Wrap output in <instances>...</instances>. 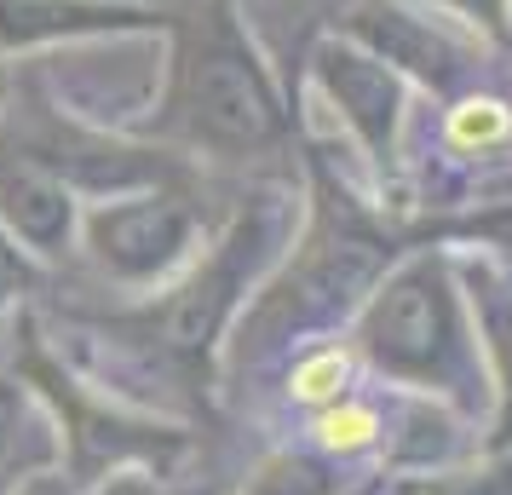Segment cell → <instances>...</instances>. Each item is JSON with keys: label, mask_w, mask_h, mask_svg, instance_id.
<instances>
[{"label": "cell", "mask_w": 512, "mask_h": 495, "mask_svg": "<svg viewBox=\"0 0 512 495\" xmlns=\"http://www.w3.org/2000/svg\"><path fill=\"white\" fill-rule=\"evenodd\" d=\"M380 438H386V409L369 398H357V392L305 415V444L317 449V455H334V461H357Z\"/></svg>", "instance_id": "6da1fadb"}, {"label": "cell", "mask_w": 512, "mask_h": 495, "mask_svg": "<svg viewBox=\"0 0 512 495\" xmlns=\"http://www.w3.org/2000/svg\"><path fill=\"white\" fill-rule=\"evenodd\" d=\"M357 352H351L346 340H328V346H311V352L294 363V375L282 386V398L294 403V409H328V403H340L357 392Z\"/></svg>", "instance_id": "7a4b0ae2"}, {"label": "cell", "mask_w": 512, "mask_h": 495, "mask_svg": "<svg viewBox=\"0 0 512 495\" xmlns=\"http://www.w3.org/2000/svg\"><path fill=\"white\" fill-rule=\"evenodd\" d=\"M512 139V104L495 93H466L461 104H449L443 116V144L449 150H495V144Z\"/></svg>", "instance_id": "3957f363"}]
</instances>
